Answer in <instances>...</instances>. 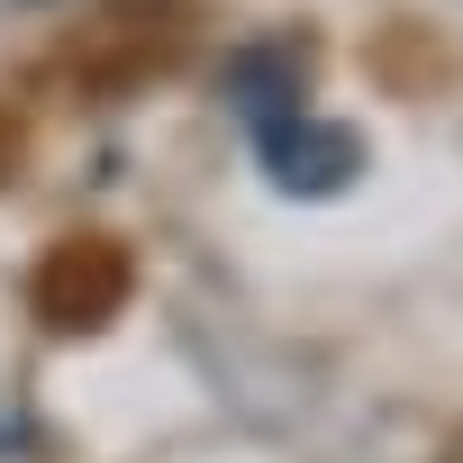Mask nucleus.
I'll return each mask as SVG.
<instances>
[{
  "label": "nucleus",
  "mask_w": 463,
  "mask_h": 463,
  "mask_svg": "<svg viewBox=\"0 0 463 463\" xmlns=\"http://www.w3.org/2000/svg\"><path fill=\"white\" fill-rule=\"evenodd\" d=\"M246 128H255V155H264V173H273L282 200H336L364 173V137L345 118H318L309 100H291L273 118H246Z\"/></svg>",
  "instance_id": "nucleus-1"
}]
</instances>
